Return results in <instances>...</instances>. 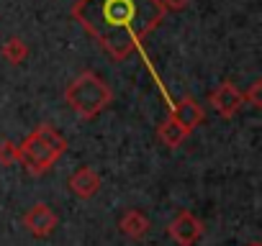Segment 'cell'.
Masks as SVG:
<instances>
[{
  "label": "cell",
  "instance_id": "1",
  "mask_svg": "<svg viewBox=\"0 0 262 246\" xmlns=\"http://www.w3.org/2000/svg\"><path fill=\"white\" fill-rule=\"evenodd\" d=\"M72 18L116 59H126L165 18L160 0H77Z\"/></svg>",
  "mask_w": 262,
  "mask_h": 246
},
{
  "label": "cell",
  "instance_id": "2",
  "mask_svg": "<svg viewBox=\"0 0 262 246\" xmlns=\"http://www.w3.org/2000/svg\"><path fill=\"white\" fill-rule=\"evenodd\" d=\"M67 152V139L49 123H41L36 126L21 144H18V162L26 167L29 175L41 177L47 175L57 159Z\"/></svg>",
  "mask_w": 262,
  "mask_h": 246
},
{
  "label": "cell",
  "instance_id": "3",
  "mask_svg": "<svg viewBox=\"0 0 262 246\" xmlns=\"http://www.w3.org/2000/svg\"><path fill=\"white\" fill-rule=\"evenodd\" d=\"M64 100H67V105H70L80 118L90 120V118H95L103 108L111 105L113 92H111V87H108L95 72L85 69V72H80V75L67 85Z\"/></svg>",
  "mask_w": 262,
  "mask_h": 246
},
{
  "label": "cell",
  "instance_id": "4",
  "mask_svg": "<svg viewBox=\"0 0 262 246\" xmlns=\"http://www.w3.org/2000/svg\"><path fill=\"white\" fill-rule=\"evenodd\" d=\"M167 233L178 246H195V241L203 236V223L190 210H180L167 226Z\"/></svg>",
  "mask_w": 262,
  "mask_h": 246
},
{
  "label": "cell",
  "instance_id": "5",
  "mask_svg": "<svg viewBox=\"0 0 262 246\" xmlns=\"http://www.w3.org/2000/svg\"><path fill=\"white\" fill-rule=\"evenodd\" d=\"M208 103L213 105V110H216L221 118H234V115L239 113V108L244 105V92H239L234 82L224 80L216 90H211Z\"/></svg>",
  "mask_w": 262,
  "mask_h": 246
},
{
  "label": "cell",
  "instance_id": "6",
  "mask_svg": "<svg viewBox=\"0 0 262 246\" xmlns=\"http://www.w3.org/2000/svg\"><path fill=\"white\" fill-rule=\"evenodd\" d=\"M57 223H59V215H57L47 203H36V205H31L29 213L24 215V226H26L29 233L36 236V238H47V236H52L54 228H57Z\"/></svg>",
  "mask_w": 262,
  "mask_h": 246
},
{
  "label": "cell",
  "instance_id": "7",
  "mask_svg": "<svg viewBox=\"0 0 262 246\" xmlns=\"http://www.w3.org/2000/svg\"><path fill=\"white\" fill-rule=\"evenodd\" d=\"M180 126L188 131V134H193L201 123H203V118H206V113H203V108H201V103L193 97V95H185L178 105H172V113H170Z\"/></svg>",
  "mask_w": 262,
  "mask_h": 246
},
{
  "label": "cell",
  "instance_id": "8",
  "mask_svg": "<svg viewBox=\"0 0 262 246\" xmlns=\"http://www.w3.org/2000/svg\"><path fill=\"white\" fill-rule=\"evenodd\" d=\"M70 190H72V195H77L80 200H90L93 195H98V190H100V175L93 169V167H82V169H77L72 177H70Z\"/></svg>",
  "mask_w": 262,
  "mask_h": 246
},
{
  "label": "cell",
  "instance_id": "9",
  "mask_svg": "<svg viewBox=\"0 0 262 246\" xmlns=\"http://www.w3.org/2000/svg\"><path fill=\"white\" fill-rule=\"evenodd\" d=\"M118 228L128 236V238H134V241H139V238H144L147 233H149V218L142 213V210H137V208H128L123 215H121V220H118Z\"/></svg>",
  "mask_w": 262,
  "mask_h": 246
},
{
  "label": "cell",
  "instance_id": "10",
  "mask_svg": "<svg viewBox=\"0 0 262 246\" xmlns=\"http://www.w3.org/2000/svg\"><path fill=\"white\" fill-rule=\"evenodd\" d=\"M157 136H160V141L165 144V146H170V149H178L183 141H185V136H188V131L180 126V123L172 118V115H167L160 126H157Z\"/></svg>",
  "mask_w": 262,
  "mask_h": 246
},
{
  "label": "cell",
  "instance_id": "11",
  "mask_svg": "<svg viewBox=\"0 0 262 246\" xmlns=\"http://www.w3.org/2000/svg\"><path fill=\"white\" fill-rule=\"evenodd\" d=\"M3 59L11 62V64H24L29 59V44L18 36H11L6 44H3Z\"/></svg>",
  "mask_w": 262,
  "mask_h": 246
},
{
  "label": "cell",
  "instance_id": "12",
  "mask_svg": "<svg viewBox=\"0 0 262 246\" xmlns=\"http://www.w3.org/2000/svg\"><path fill=\"white\" fill-rule=\"evenodd\" d=\"M16 162H18V144L3 139V141H0V164L11 167V164H16Z\"/></svg>",
  "mask_w": 262,
  "mask_h": 246
},
{
  "label": "cell",
  "instance_id": "13",
  "mask_svg": "<svg viewBox=\"0 0 262 246\" xmlns=\"http://www.w3.org/2000/svg\"><path fill=\"white\" fill-rule=\"evenodd\" d=\"M259 92H262V82H259V80H254V82H252V87H249V92L244 95V100H249V103H252V108H259V105H262Z\"/></svg>",
  "mask_w": 262,
  "mask_h": 246
},
{
  "label": "cell",
  "instance_id": "14",
  "mask_svg": "<svg viewBox=\"0 0 262 246\" xmlns=\"http://www.w3.org/2000/svg\"><path fill=\"white\" fill-rule=\"evenodd\" d=\"M160 3L165 11H183V8H188L190 0H160Z\"/></svg>",
  "mask_w": 262,
  "mask_h": 246
},
{
  "label": "cell",
  "instance_id": "15",
  "mask_svg": "<svg viewBox=\"0 0 262 246\" xmlns=\"http://www.w3.org/2000/svg\"><path fill=\"white\" fill-rule=\"evenodd\" d=\"M249 246H259V243H257V241H252V243H249Z\"/></svg>",
  "mask_w": 262,
  "mask_h": 246
}]
</instances>
